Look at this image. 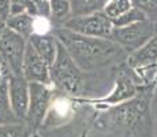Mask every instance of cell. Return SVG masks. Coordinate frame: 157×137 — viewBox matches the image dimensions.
I'll list each match as a JSON object with an SVG mask.
<instances>
[{
  "instance_id": "6da1fadb",
  "label": "cell",
  "mask_w": 157,
  "mask_h": 137,
  "mask_svg": "<svg viewBox=\"0 0 157 137\" xmlns=\"http://www.w3.org/2000/svg\"><path fill=\"white\" fill-rule=\"evenodd\" d=\"M55 37L82 71H92L107 66L126 55L124 51L111 38L87 37L64 27L55 29Z\"/></svg>"
},
{
  "instance_id": "7a4b0ae2",
  "label": "cell",
  "mask_w": 157,
  "mask_h": 137,
  "mask_svg": "<svg viewBox=\"0 0 157 137\" xmlns=\"http://www.w3.org/2000/svg\"><path fill=\"white\" fill-rule=\"evenodd\" d=\"M109 115L113 126L123 129L127 137H152L153 125L149 97L132 99L130 103L113 108Z\"/></svg>"
},
{
  "instance_id": "3957f363",
  "label": "cell",
  "mask_w": 157,
  "mask_h": 137,
  "mask_svg": "<svg viewBox=\"0 0 157 137\" xmlns=\"http://www.w3.org/2000/svg\"><path fill=\"white\" fill-rule=\"evenodd\" d=\"M49 74L51 82H55V85L62 92L71 96H78L82 93L85 85L83 71L78 67V65L72 60V58L59 41L55 62L51 65Z\"/></svg>"
},
{
  "instance_id": "277c9868",
  "label": "cell",
  "mask_w": 157,
  "mask_h": 137,
  "mask_svg": "<svg viewBox=\"0 0 157 137\" xmlns=\"http://www.w3.org/2000/svg\"><path fill=\"white\" fill-rule=\"evenodd\" d=\"M28 40L13 32L8 27H3L0 32V71L8 78L10 75L22 74V63Z\"/></svg>"
},
{
  "instance_id": "5b68a950",
  "label": "cell",
  "mask_w": 157,
  "mask_h": 137,
  "mask_svg": "<svg viewBox=\"0 0 157 137\" xmlns=\"http://www.w3.org/2000/svg\"><path fill=\"white\" fill-rule=\"evenodd\" d=\"M157 33V25L149 19L135 22L123 27H113L109 38L115 41L126 54H132L141 48Z\"/></svg>"
},
{
  "instance_id": "8992f818",
  "label": "cell",
  "mask_w": 157,
  "mask_h": 137,
  "mask_svg": "<svg viewBox=\"0 0 157 137\" xmlns=\"http://www.w3.org/2000/svg\"><path fill=\"white\" fill-rule=\"evenodd\" d=\"M62 27L87 37L109 38L113 23L112 19L108 18L104 11H101V13L81 15V17H71Z\"/></svg>"
},
{
  "instance_id": "52a82bcc",
  "label": "cell",
  "mask_w": 157,
  "mask_h": 137,
  "mask_svg": "<svg viewBox=\"0 0 157 137\" xmlns=\"http://www.w3.org/2000/svg\"><path fill=\"white\" fill-rule=\"evenodd\" d=\"M51 91L48 85L37 84V82H29V108L26 125L29 129H37L43 122L47 110L51 102Z\"/></svg>"
},
{
  "instance_id": "ba28073f",
  "label": "cell",
  "mask_w": 157,
  "mask_h": 137,
  "mask_svg": "<svg viewBox=\"0 0 157 137\" xmlns=\"http://www.w3.org/2000/svg\"><path fill=\"white\" fill-rule=\"evenodd\" d=\"M8 80V96H10L11 108L19 122L26 123L29 108V82L23 74L10 75Z\"/></svg>"
},
{
  "instance_id": "9c48e42d",
  "label": "cell",
  "mask_w": 157,
  "mask_h": 137,
  "mask_svg": "<svg viewBox=\"0 0 157 137\" xmlns=\"http://www.w3.org/2000/svg\"><path fill=\"white\" fill-rule=\"evenodd\" d=\"M22 74L28 82H37V84L49 85L51 84V74L49 66L47 62L34 51L32 45L26 44L25 55H23L22 63Z\"/></svg>"
},
{
  "instance_id": "30bf717a",
  "label": "cell",
  "mask_w": 157,
  "mask_h": 137,
  "mask_svg": "<svg viewBox=\"0 0 157 137\" xmlns=\"http://www.w3.org/2000/svg\"><path fill=\"white\" fill-rule=\"evenodd\" d=\"M28 42L34 48V51L40 55L51 67L55 62L56 52H57V38L55 34L49 33H33L28 38Z\"/></svg>"
},
{
  "instance_id": "8fae6325",
  "label": "cell",
  "mask_w": 157,
  "mask_h": 137,
  "mask_svg": "<svg viewBox=\"0 0 157 137\" xmlns=\"http://www.w3.org/2000/svg\"><path fill=\"white\" fill-rule=\"evenodd\" d=\"M127 62L130 67H146L157 62V33L149 38L141 48L128 55Z\"/></svg>"
},
{
  "instance_id": "7c38bea8",
  "label": "cell",
  "mask_w": 157,
  "mask_h": 137,
  "mask_svg": "<svg viewBox=\"0 0 157 137\" xmlns=\"http://www.w3.org/2000/svg\"><path fill=\"white\" fill-rule=\"evenodd\" d=\"M137 93V88H135L134 82H132L131 77L127 73L122 71L119 77L116 78V84H115L113 91L111 92L109 96L102 99L104 103H109V104H117V103L126 102L128 99H132Z\"/></svg>"
},
{
  "instance_id": "4fadbf2b",
  "label": "cell",
  "mask_w": 157,
  "mask_h": 137,
  "mask_svg": "<svg viewBox=\"0 0 157 137\" xmlns=\"http://www.w3.org/2000/svg\"><path fill=\"white\" fill-rule=\"evenodd\" d=\"M6 27L11 29L13 32L22 36L25 40H28L30 36L34 33L36 17L34 15H30L28 13L10 15V18H8L7 22H6Z\"/></svg>"
},
{
  "instance_id": "5bb4252c",
  "label": "cell",
  "mask_w": 157,
  "mask_h": 137,
  "mask_svg": "<svg viewBox=\"0 0 157 137\" xmlns=\"http://www.w3.org/2000/svg\"><path fill=\"white\" fill-rule=\"evenodd\" d=\"M19 122L11 108L10 96H8V80L0 75V125Z\"/></svg>"
},
{
  "instance_id": "9a60e30c",
  "label": "cell",
  "mask_w": 157,
  "mask_h": 137,
  "mask_svg": "<svg viewBox=\"0 0 157 137\" xmlns=\"http://www.w3.org/2000/svg\"><path fill=\"white\" fill-rule=\"evenodd\" d=\"M49 17L55 25L62 27L72 17L70 0H48Z\"/></svg>"
},
{
  "instance_id": "2e32d148",
  "label": "cell",
  "mask_w": 157,
  "mask_h": 137,
  "mask_svg": "<svg viewBox=\"0 0 157 137\" xmlns=\"http://www.w3.org/2000/svg\"><path fill=\"white\" fill-rule=\"evenodd\" d=\"M108 2L109 0H70L71 15L72 17H81V15L101 13V11H104Z\"/></svg>"
},
{
  "instance_id": "e0dca14e",
  "label": "cell",
  "mask_w": 157,
  "mask_h": 137,
  "mask_svg": "<svg viewBox=\"0 0 157 137\" xmlns=\"http://www.w3.org/2000/svg\"><path fill=\"white\" fill-rule=\"evenodd\" d=\"M30 132L25 122L0 125V137H28Z\"/></svg>"
},
{
  "instance_id": "ac0fdd59",
  "label": "cell",
  "mask_w": 157,
  "mask_h": 137,
  "mask_svg": "<svg viewBox=\"0 0 157 137\" xmlns=\"http://www.w3.org/2000/svg\"><path fill=\"white\" fill-rule=\"evenodd\" d=\"M131 4L140 10L146 19L157 25V0H131Z\"/></svg>"
},
{
  "instance_id": "d6986e66",
  "label": "cell",
  "mask_w": 157,
  "mask_h": 137,
  "mask_svg": "<svg viewBox=\"0 0 157 137\" xmlns=\"http://www.w3.org/2000/svg\"><path fill=\"white\" fill-rule=\"evenodd\" d=\"M144 19H146L145 15L140 10H137L135 7H131L124 14L119 15L117 18L112 19V23H113V27H123V26L132 25V23L140 22V21H144Z\"/></svg>"
},
{
  "instance_id": "ffe728a7",
  "label": "cell",
  "mask_w": 157,
  "mask_h": 137,
  "mask_svg": "<svg viewBox=\"0 0 157 137\" xmlns=\"http://www.w3.org/2000/svg\"><path fill=\"white\" fill-rule=\"evenodd\" d=\"M132 7L131 0H109L104 8V14L111 19H115L119 15L124 14Z\"/></svg>"
},
{
  "instance_id": "44dd1931",
  "label": "cell",
  "mask_w": 157,
  "mask_h": 137,
  "mask_svg": "<svg viewBox=\"0 0 157 137\" xmlns=\"http://www.w3.org/2000/svg\"><path fill=\"white\" fill-rule=\"evenodd\" d=\"M11 3V15L28 13L30 15L38 17V10L33 0H10Z\"/></svg>"
},
{
  "instance_id": "7402d4cb",
  "label": "cell",
  "mask_w": 157,
  "mask_h": 137,
  "mask_svg": "<svg viewBox=\"0 0 157 137\" xmlns=\"http://www.w3.org/2000/svg\"><path fill=\"white\" fill-rule=\"evenodd\" d=\"M11 15V3L10 0H0V23L6 26V22Z\"/></svg>"
},
{
  "instance_id": "603a6c76",
  "label": "cell",
  "mask_w": 157,
  "mask_h": 137,
  "mask_svg": "<svg viewBox=\"0 0 157 137\" xmlns=\"http://www.w3.org/2000/svg\"><path fill=\"white\" fill-rule=\"evenodd\" d=\"M153 112H155V129L157 133V89H156V95H155V100H153Z\"/></svg>"
},
{
  "instance_id": "cb8c5ba5",
  "label": "cell",
  "mask_w": 157,
  "mask_h": 137,
  "mask_svg": "<svg viewBox=\"0 0 157 137\" xmlns=\"http://www.w3.org/2000/svg\"><path fill=\"white\" fill-rule=\"evenodd\" d=\"M0 26H4V25H2V23H0Z\"/></svg>"
}]
</instances>
